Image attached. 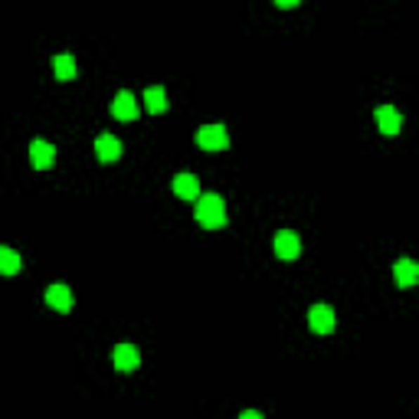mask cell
Wrapping results in <instances>:
<instances>
[{"label": "cell", "instance_id": "obj_2", "mask_svg": "<svg viewBox=\"0 0 419 419\" xmlns=\"http://www.w3.org/2000/svg\"><path fill=\"white\" fill-rule=\"evenodd\" d=\"M197 144H200L203 151H223L229 144V134L223 124H203L200 131H197Z\"/></svg>", "mask_w": 419, "mask_h": 419}, {"label": "cell", "instance_id": "obj_4", "mask_svg": "<svg viewBox=\"0 0 419 419\" xmlns=\"http://www.w3.org/2000/svg\"><path fill=\"white\" fill-rule=\"evenodd\" d=\"M138 112H141V108H138V98H134L131 92H128V89L115 96V102H112V115L118 118V122H131V118H138Z\"/></svg>", "mask_w": 419, "mask_h": 419}, {"label": "cell", "instance_id": "obj_6", "mask_svg": "<svg viewBox=\"0 0 419 419\" xmlns=\"http://www.w3.org/2000/svg\"><path fill=\"white\" fill-rule=\"evenodd\" d=\"M112 361H115V367H118V370H134V367H138V363H141V354H138V347H134V344H118V347H115V354H112Z\"/></svg>", "mask_w": 419, "mask_h": 419}, {"label": "cell", "instance_id": "obj_10", "mask_svg": "<svg viewBox=\"0 0 419 419\" xmlns=\"http://www.w3.org/2000/svg\"><path fill=\"white\" fill-rule=\"evenodd\" d=\"M174 193L183 197V200H197V197H200V183H197L193 174H177V177H174Z\"/></svg>", "mask_w": 419, "mask_h": 419}, {"label": "cell", "instance_id": "obj_14", "mask_svg": "<svg viewBox=\"0 0 419 419\" xmlns=\"http://www.w3.org/2000/svg\"><path fill=\"white\" fill-rule=\"evenodd\" d=\"M144 102H148V112H154V115L167 112V92H164L161 86L148 89V92H144Z\"/></svg>", "mask_w": 419, "mask_h": 419}, {"label": "cell", "instance_id": "obj_8", "mask_svg": "<svg viewBox=\"0 0 419 419\" xmlns=\"http://www.w3.org/2000/svg\"><path fill=\"white\" fill-rule=\"evenodd\" d=\"M96 154H98V161H105V164L118 161V157H122V141H118L115 134H98Z\"/></svg>", "mask_w": 419, "mask_h": 419}, {"label": "cell", "instance_id": "obj_13", "mask_svg": "<svg viewBox=\"0 0 419 419\" xmlns=\"http://www.w3.org/2000/svg\"><path fill=\"white\" fill-rule=\"evenodd\" d=\"M53 72H56L59 82H69V79L76 76V59L69 56V53H63V56L53 59Z\"/></svg>", "mask_w": 419, "mask_h": 419}, {"label": "cell", "instance_id": "obj_3", "mask_svg": "<svg viewBox=\"0 0 419 419\" xmlns=\"http://www.w3.org/2000/svg\"><path fill=\"white\" fill-rule=\"evenodd\" d=\"M298 252H302V239H298V233H292V229L276 233V256L278 259L292 262V259H298Z\"/></svg>", "mask_w": 419, "mask_h": 419}, {"label": "cell", "instance_id": "obj_7", "mask_svg": "<svg viewBox=\"0 0 419 419\" xmlns=\"http://www.w3.org/2000/svg\"><path fill=\"white\" fill-rule=\"evenodd\" d=\"M30 161H33V167L46 171V167H53V161H56V148L49 141H33L30 144Z\"/></svg>", "mask_w": 419, "mask_h": 419}, {"label": "cell", "instance_id": "obj_1", "mask_svg": "<svg viewBox=\"0 0 419 419\" xmlns=\"http://www.w3.org/2000/svg\"><path fill=\"white\" fill-rule=\"evenodd\" d=\"M197 219H200V226L207 229H219L223 223H226V203H223V197H217V193H203V197H197Z\"/></svg>", "mask_w": 419, "mask_h": 419}, {"label": "cell", "instance_id": "obj_9", "mask_svg": "<svg viewBox=\"0 0 419 419\" xmlns=\"http://www.w3.org/2000/svg\"><path fill=\"white\" fill-rule=\"evenodd\" d=\"M377 124H380L383 134H397L403 124V115L393 105H383V108H377Z\"/></svg>", "mask_w": 419, "mask_h": 419}, {"label": "cell", "instance_id": "obj_15", "mask_svg": "<svg viewBox=\"0 0 419 419\" xmlns=\"http://www.w3.org/2000/svg\"><path fill=\"white\" fill-rule=\"evenodd\" d=\"M0 272H4V276L20 272V256L13 252V249H7V246H0Z\"/></svg>", "mask_w": 419, "mask_h": 419}, {"label": "cell", "instance_id": "obj_12", "mask_svg": "<svg viewBox=\"0 0 419 419\" xmlns=\"http://www.w3.org/2000/svg\"><path fill=\"white\" fill-rule=\"evenodd\" d=\"M393 276H397V282H400L403 288H410L419 278V266L413 262V259H400V262L393 266Z\"/></svg>", "mask_w": 419, "mask_h": 419}, {"label": "cell", "instance_id": "obj_16", "mask_svg": "<svg viewBox=\"0 0 419 419\" xmlns=\"http://www.w3.org/2000/svg\"><path fill=\"white\" fill-rule=\"evenodd\" d=\"M239 419H262V413H256V410H246V413H243V416H239Z\"/></svg>", "mask_w": 419, "mask_h": 419}, {"label": "cell", "instance_id": "obj_5", "mask_svg": "<svg viewBox=\"0 0 419 419\" xmlns=\"http://www.w3.org/2000/svg\"><path fill=\"white\" fill-rule=\"evenodd\" d=\"M308 324L314 334H331L334 331V311L328 305H311L308 311Z\"/></svg>", "mask_w": 419, "mask_h": 419}, {"label": "cell", "instance_id": "obj_11", "mask_svg": "<svg viewBox=\"0 0 419 419\" xmlns=\"http://www.w3.org/2000/svg\"><path fill=\"white\" fill-rule=\"evenodd\" d=\"M46 305L56 311H69L72 308V292L66 285H49L46 288Z\"/></svg>", "mask_w": 419, "mask_h": 419}]
</instances>
